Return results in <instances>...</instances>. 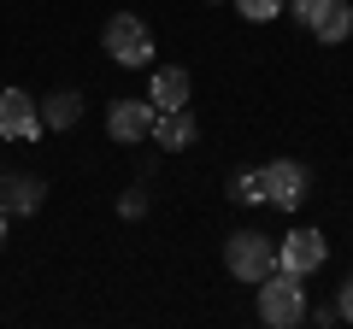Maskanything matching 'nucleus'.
Segmentation results:
<instances>
[{
	"label": "nucleus",
	"mask_w": 353,
	"mask_h": 329,
	"mask_svg": "<svg viewBox=\"0 0 353 329\" xmlns=\"http://www.w3.org/2000/svg\"><path fill=\"white\" fill-rule=\"evenodd\" d=\"M336 312H341V317H347V323H353V277L341 282V294H336Z\"/></svg>",
	"instance_id": "obj_16"
},
{
	"label": "nucleus",
	"mask_w": 353,
	"mask_h": 329,
	"mask_svg": "<svg viewBox=\"0 0 353 329\" xmlns=\"http://www.w3.org/2000/svg\"><path fill=\"white\" fill-rule=\"evenodd\" d=\"M41 129V106L24 89H0V141H24Z\"/></svg>",
	"instance_id": "obj_8"
},
{
	"label": "nucleus",
	"mask_w": 353,
	"mask_h": 329,
	"mask_svg": "<svg viewBox=\"0 0 353 329\" xmlns=\"http://www.w3.org/2000/svg\"><path fill=\"white\" fill-rule=\"evenodd\" d=\"M41 177H18V171H0V212L6 217H30L41 206Z\"/></svg>",
	"instance_id": "obj_9"
},
{
	"label": "nucleus",
	"mask_w": 353,
	"mask_h": 329,
	"mask_svg": "<svg viewBox=\"0 0 353 329\" xmlns=\"http://www.w3.org/2000/svg\"><path fill=\"white\" fill-rule=\"evenodd\" d=\"M230 200H241V206H259V200H265V171H241V177L230 182Z\"/></svg>",
	"instance_id": "obj_13"
},
{
	"label": "nucleus",
	"mask_w": 353,
	"mask_h": 329,
	"mask_svg": "<svg viewBox=\"0 0 353 329\" xmlns=\"http://www.w3.org/2000/svg\"><path fill=\"white\" fill-rule=\"evenodd\" d=\"M101 47L112 53L118 65H148V59H153V30L141 24L136 12H118V18H106V30H101Z\"/></svg>",
	"instance_id": "obj_3"
},
{
	"label": "nucleus",
	"mask_w": 353,
	"mask_h": 329,
	"mask_svg": "<svg viewBox=\"0 0 353 329\" xmlns=\"http://www.w3.org/2000/svg\"><path fill=\"white\" fill-rule=\"evenodd\" d=\"M153 118H159V106H153V100H130V94H124V100L106 106V136L124 141V147H136L141 136H153Z\"/></svg>",
	"instance_id": "obj_5"
},
{
	"label": "nucleus",
	"mask_w": 353,
	"mask_h": 329,
	"mask_svg": "<svg viewBox=\"0 0 353 329\" xmlns=\"http://www.w3.org/2000/svg\"><path fill=\"white\" fill-rule=\"evenodd\" d=\"M141 212H148V194H141V189H124V194H118V217H141Z\"/></svg>",
	"instance_id": "obj_15"
},
{
	"label": "nucleus",
	"mask_w": 353,
	"mask_h": 329,
	"mask_svg": "<svg viewBox=\"0 0 353 329\" xmlns=\"http://www.w3.org/2000/svg\"><path fill=\"white\" fill-rule=\"evenodd\" d=\"M0 241H6V212H0Z\"/></svg>",
	"instance_id": "obj_17"
},
{
	"label": "nucleus",
	"mask_w": 353,
	"mask_h": 329,
	"mask_svg": "<svg viewBox=\"0 0 353 329\" xmlns=\"http://www.w3.org/2000/svg\"><path fill=\"white\" fill-rule=\"evenodd\" d=\"M259 317L271 329H294V323H306V288H301V277L294 270H271V277L259 282Z\"/></svg>",
	"instance_id": "obj_1"
},
{
	"label": "nucleus",
	"mask_w": 353,
	"mask_h": 329,
	"mask_svg": "<svg viewBox=\"0 0 353 329\" xmlns=\"http://www.w3.org/2000/svg\"><path fill=\"white\" fill-rule=\"evenodd\" d=\"M224 265H230L236 282H265L277 270V241L259 235V229H236V235L224 241Z\"/></svg>",
	"instance_id": "obj_2"
},
{
	"label": "nucleus",
	"mask_w": 353,
	"mask_h": 329,
	"mask_svg": "<svg viewBox=\"0 0 353 329\" xmlns=\"http://www.w3.org/2000/svg\"><path fill=\"white\" fill-rule=\"evenodd\" d=\"M283 6H289V0H236V12L248 18V24H271Z\"/></svg>",
	"instance_id": "obj_14"
},
{
	"label": "nucleus",
	"mask_w": 353,
	"mask_h": 329,
	"mask_svg": "<svg viewBox=\"0 0 353 329\" xmlns=\"http://www.w3.org/2000/svg\"><path fill=\"white\" fill-rule=\"evenodd\" d=\"M77 118H83V94L77 89H53L41 100V129H71Z\"/></svg>",
	"instance_id": "obj_12"
},
{
	"label": "nucleus",
	"mask_w": 353,
	"mask_h": 329,
	"mask_svg": "<svg viewBox=\"0 0 353 329\" xmlns=\"http://www.w3.org/2000/svg\"><path fill=\"white\" fill-rule=\"evenodd\" d=\"M153 141L159 147H171V153H183L194 141V118H189V106H176V112H159L153 118Z\"/></svg>",
	"instance_id": "obj_11"
},
{
	"label": "nucleus",
	"mask_w": 353,
	"mask_h": 329,
	"mask_svg": "<svg viewBox=\"0 0 353 329\" xmlns=\"http://www.w3.org/2000/svg\"><path fill=\"white\" fill-rule=\"evenodd\" d=\"M324 259H330V247H324V235H318V229H294V235L277 241V265L294 270V277H312Z\"/></svg>",
	"instance_id": "obj_6"
},
{
	"label": "nucleus",
	"mask_w": 353,
	"mask_h": 329,
	"mask_svg": "<svg viewBox=\"0 0 353 329\" xmlns=\"http://www.w3.org/2000/svg\"><path fill=\"white\" fill-rule=\"evenodd\" d=\"M289 12L301 18L318 41H347V30H353V6L347 0H289Z\"/></svg>",
	"instance_id": "obj_4"
},
{
	"label": "nucleus",
	"mask_w": 353,
	"mask_h": 329,
	"mask_svg": "<svg viewBox=\"0 0 353 329\" xmlns=\"http://www.w3.org/2000/svg\"><path fill=\"white\" fill-rule=\"evenodd\" d=\"M148 100L159 106V112H176V106H189V71H183V65H159V71H153Z\"/></svg>",
	"instance_id": "obj_10"
},
{
	"label": "nucleus",
	"mask_w": 353,
	"mask_h": 329,
	"mask_svg": "<svg viewBox=\"0 0 353 329\" xmlns=\"http://www.w3.org/2000/svg\"><path fill=\"white\" fill-rule=\"evenodd\" d=\"M306 164H294V159H277V164H265V200L271 206H283V212H294V206L306 200Z\"/></svg>",
	"instance_id": "obj_7"
}]
</instances>
